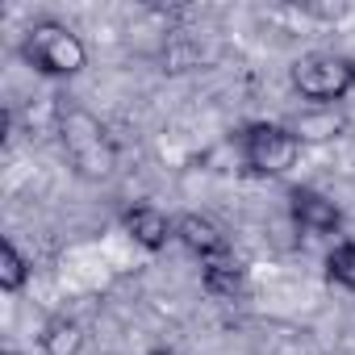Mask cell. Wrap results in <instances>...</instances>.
<instances>
[{
	"mask_svg": "<svg viewBox=\"0 0 355 355\" xmlns=\"http://www.w3.org/2000/svg\"><path fill=\"white\" fill-rule=\"evenodd\" d=\"M5 355H17V351H5Z\"/></svg>",
	"mask_w": 355,
	"mask_h": 355,
	"instance_id": "4fadbf2b",
	"label": "cell"
},
{
	"mask_svg": "<svg viewBox=\"0 0 355 355\" xmlns=\"http://www.w3.org/2000/svg\"><path fill=\"white\" fill-rule=\"evenodd\" d=\"M243 150H247V163H251L259 175H284V171L297 163V155H301V138H297L288 125H268V121H259V125L247 130Z\"/></svg>",
	"mask_w": 355,
	"mask_h": 355,
	"instance_id": "277c9868",
	"label": "cell"
},
{
	"mask_svg": "<svg viewBox=\"0 0 355 355\" xmlns=\"http://www.w3.org/2000/svg\"><path fill=\"white\" fill-rule=\"evenodd\" d=\"M297 138H309V142H322V138H334L338 130H343V117L338 113H330V109H322V113H301L293 125H288Z\"/></svg>",
	"mask_w": 355,
	"mask_h": 355,
	"instance_id": "30bf717a",
	"label": "cell"
},
{
	"mask_svg": "<svg viewBox=\"0 0 355 355\" xmlns=\"http://www.w3.org/2000/svg\"><path fill=\"white\" fill-rule=\"evenodd\" d=\"M293 88L318 105H330L347 88H355V67L338 55H305L293 67Z\"/></svg>",
	"mask_w": 355,
	"mask_h": 355,
	"instance_id": "3957f363",
	"label": "cell"
},
{
	"mask_svg": "<svg viewBox=\"0 0 355 355\" xmlns=\"http://www.w3.org/2000/svg\"><path fill=\"white\" fill-rule=\"evenodd\" d=\"M42 351L46 355H80L84 351V326L76 318H51L42 330Z\"/></svg>",
	"mask_w": 355,
	"mask_h": 355,
	"instance_id": "ba28073f",
	"label": "cell"
},
{
	"mask_svg": "<svg viewBox=\"0 0 355 355\" xmlns=\"http://www.w3.org/2000/svg\"><path fill=\"white\" fill-rule=\"evenodd\" d=\"M21 55L30 67H38L42 76H80L88 63L84 42L63 26V21H34L26 30Z\"/></svg>",
	"mask_w": 355,
	"mask_h": 355,
	"instance_id": "7a4b0ae2",
	"label": "cell"
},
{
	"mask_svg": "<svg viewBox=\"0 0 355 355\" xmlns=\"http://www.w3.org/2000/svg\"><path fill=\"white\" fill-rule=\"evenodd\" d=\"M293 218H297V226H305L309 234H334L338 222H343L338 205H334L330 197L313 193V189H297V193H293Z\"/></svg>",
	"mask_w": 355,
	"mask_h": 355,
	"instance_id": "8992f818",
	"label": "cell"
},
{
	"mask_svg": "<svg viewBox=\"0 0 355 355\" xmlns=\"http://www.w3.org/2000/svg\"><path fill=\"white\" fill-rule=\"evenodd\" d=\"M326 268H330V280H338L343 288L355 293V243H338V247L330 251Z\"/></svg>",
	"mask_w": 355,
	"mask_h": 355,
	"instance_id": "7c38bea8",
	"label": "cell"
},
{
	"mask_svg": "<svg viewBox=\"0 0 355 355\" xmlns=\"http://www.w3.org/2000/svg\"><path fill=\"white\" fill-rule=\"evenodd\" d=\"M205 288H209L214 297L234 301V297L243 293V268H239L234 259H214V263L205 268Z\"/></svg>",
	"mask_w": 355,
	"mask_h": 355,
	"instance_id": "9c48e42d",
	"label": "cell"
},
{
	"mask_svg": "<svg viewBox=\"0 0 355 355\" xmlns=\"http://www.w3.org/2000/svg\"><path fill=\"white\" fill-rule=\"evenodd\" d=\"M30 280V263L13 243H0V288L5 293H21Z\"/></svg>",
	"mask_w": 355,
	"mask_h": 355,
	"instance_id": "8fae6325",
	"label": "cell"
},
{
	"mask_svg": "<svg viewBox=\"0 0 355 355\" xmlns=\"http://www.w3.org/2000/svg\"><path fill=\"white\" fill-rule=\"evenodd\" d=\"M159 355H171V351H159Z\"/></svg>",
	"mask_w": 355,
	"mask_h": 355,
	"instance_id": "5bb4252c",
	"label": "cell"
},
{
	"mask_svg": "<svg viewBox=\"0 0 355 355\" xmlns=\"http://www.w3.org/2000/svg\"><path fill=\"white\" fill-rule=\"evenodd\" d=\"M175 239H180L193 255H201L205 263L230 255V239H226V230H222L214 218H205V214H184L180 222H175Z\"/></svg>",
	"mask_w": 355,
	"mask_h": 355,
	"instance_id": "5b68a950",
	"label": "cell"
},
{
	"mask_svg": "<svg viewBox=\"0 0 355 355\" xmlns=\"http://www.w3.org/2000/svg\"><path fill=\"white\" fill-rule=\"evenodd\" d=\"M125 230H130V234H134V243H138V247H146V251H159V247L175 234V226H167V218H163L159 209H150V205L130 209V214H125Z\"/></svg>",
	"mask_w": 355,
	"mask_h": 355,
	"instance_id": "52a82bcc",
	"label": "cell"
},
{
	"mask_svg": "<svg viewBox=\"0 0 355 355\" xmlns=\"http://www.w3.org/2000/svg\"><path fill=\"white\" fill-rule=\"evenodd\" d=\"M59 138H63V150H67L71 167L84 180H109L117 171V146H113V138H109V130L101 125L96 113H88L80 105H67L59 113Z\"/></svg>",
	"mask_w": 355,
	"mask_h": 355,
	"instance_id": "6da1fadb",
	"label": "cell"
}]
</instances>
